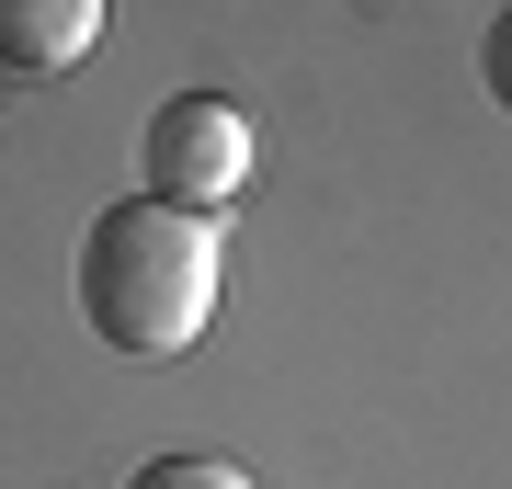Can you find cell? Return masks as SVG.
<instances>
[{
    "label": "cell",
    "instance_id": "6da1fadb",
    "mask_svg": "<svg viewBox=\"0 0 512 489\" xmlns=\"http://www.w3.org/2000/svg\"><path fill=\"white\" fill-rule=\"evenodd\" d=\"M80 319L126 364L194 353L217 319V217H183L160 194H114L80 228Z\"/></svg>",
    "mask_w": 512,
    "mask_h": 489
},
{
    "label": "cell",
    "instance_id": "7a4b0ae2",
    "mask_svg": "<svg viewBox=\"0 0 512 489\" xmlns=\"http://www.w3.org/2000/svg\"><path fill=\"white\" fill-rule=\"evenodd\" d=\"M137 171H148V194L183 205V217H228V205L251 194V171H262V137H251V114H239L228 91H171V103L148 114V137H137Z\"/></svg>",
    "mask_w": 512,
    "mask_h": 489
},
{
    "label": "cell",
    "instance_id": "3957f363",
    "mask_svg": "<svg viewBox=\"0 0 512 489\" xmlns=\"http://www.w3.org/2000/svg\"><path fill=\"white\" fill-rule=\"evenodd\" d=\"M92 35H103V0H0V69H12V80L80 69Z\"/></svg>",
    "mask_w": 512,
    "mask_h": 489
},
{
    "label": "cell",
    "instance_id": "277c9868",
    "mask_svg": "<svg viewBox=\"0 0 512 489\" xmlns=\"http://www.w3.org/2000/svg\"><path fill=\"white\" fill-rule=\"evenodd\" d=\"M126 489H251V467H228V455H148Z\"/></svg>",
    "mask_w": 512,
    "mask_h": 489
},
{
    "label": "cell",
    "instance_id": "5b68a950",
    "mask_svg": "<svg viewBox=\"0 0 512 489\" xmlns=\"http://www.w3.org/2000/svg\"><path fill=\"white\" fill-rule=\"evenodd\" d=\"M478 80H490V103L512 114V12H490V35H478Z\"/></svg>",
    "mask_w": 512,
    "mask_h": 489
}]
</instances>
